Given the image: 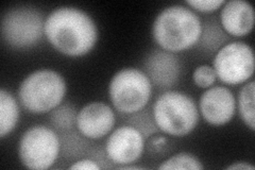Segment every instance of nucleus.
<instances>
[{
    "mask_svg": "<svg viewBox=\"0 0 255 170\" xmlns=\"http://www.w3.org/2000/svg\"><path fill=\"white\" fill-rule=\"evenodd\" d=\"M63 140L60 139L61 141V148H63V156L66 157L68 159H71L73 157H79L80 153H81L84 148H86V146L89 145L86 141L82 140L81 136L82 134L79 132V134L73 133L70 135L65 134L64 135Z\"/></svg>",
    "mask_w": 255,
    "mask_h": 170,
    "instance_id": "aec40b11",
    "label": "nucleus"
},
{
    "mask_svg": "<svg viewBox=\"0 0 255 170\" xmlns=\"http://www.w3.org/2000/svg\"><path fill=\"white\" fill-rule=\"evenodd\" d=\"M66 82L52 69H38L21 81L18 99L28 112L47 114L61 105L66 95Z\"/></svg>",
    "mask_w": 255,
    "mask_h": 170,
    "instance_id": "7ed1b4c3",
    "label": "nucleus"
},
{
    "mask_svg": "<svg viewBox=\"0 0 255 170\" xmlns=\"http://www.w3.org/2000/svg\"><path fill=\"white\" fill-rule=\"evenodd\" d=\"M19 119V107L15 97L2 88L0 91V137L10 134Z\"/></svg>",
    "mask_w": 255,
    "mask_h": 170,
    "instance_id": "4468645a",
    "label": "nucleus"
},
{
    "mask_svg": "<svg viewBox=\"0 0 255 170\" xmlns=\"http://www.w3.org/2000/svg\"><path fill=\"white\" fill-rule=\"evenodd\" d=\"M228 170H254L255 167L246 162H238V163H233L226 167Z\"/></svg>",
    "mask_w": 255,
    "mask_h": 170,
    "instance_id": "b1692460",
    "label": "nucleus"
},
{
    "mask_svg": "<svg viewBox=\"0 0 255 170\" xmlns=\"http://www.w3.org/2000/svg\"><path fill=\"white\" fill-rule=\"evenodd\" d=\"M204 166L200 162L198 158L195 156L190 155V153L186 152H181L178 153L168 160H166L165 162L158 166V169H190V170H201L203 169Z\"/></svg>",
    "mask_w": 255,
    "mask_h": 170,
    "instance_id": "6ab92c4d",
    "label": "nucleus"
},
{
    "mask_svg": "<svg viewBox=\"0 0 255 170\" xmlns=\"http://www.w3.org/2000/svg\"><path fill=\"white\" fill-rule=\"evenodd\" d=\"M77 123L76 110L70 104L59 105L50 112V124L61 132H68Z\"/></svg>",
    "mask_w": 255,
    "mask_h": 170,
    "instance_id": "a211bd4d",
    "label": "nucleus"
},
{
    "mask_svg": "<svg viewBox=\"0 0 255 170\" xmlns=\"http://www.w3.org/2000/svg\"><path fill=\"white\" fill-rule=\"evenodd\" d=\"M129 116L130 117L127 120V125L132 126L138 130L145 140L159 131L155 124L152 112L149 110L142 109Z\"/></svg>",
    "mask_w": 255,
    "mask_h": 170,
    "instance_id": "f3484780",
    "label": "nucleus"
},
{
    "mask_svg": "<svg viewBox=\"0 0 255 170\" xmlns=\"http://www.w3.org/2000/svg\"><path fill=\"white\" fill-rule=\"evenodd\" d=\"M116 123L115 113L110 105L95 101L90 102L77 114L78 131L87 140H100L113 130Z\"/></svg>",
    "mask_w": 255,
    "mask_h": 170,
    "instance_id": "9b49d317",
    "label": "nucleus"
},
{
    "mask_svg": "<svg viewBox=\"0 0 255 170\" xmlns=\"http://www.w3.org/2000/svg\"><path fill=\"white\" fill-rule=\"evenodd\" d=\"M202 32V21L188 7L174 4L165 7L153 21L152 34L163 50L177 53L197 45Z\"/></svg>",
    "mask_w": 255,
    "mask_h": 170,
    "instance_id": "f03ea898",
    "label": "nucleus"
},
{
    "mask_svg": "<svg viewBox=\"0 0 255 170\" xmlns=\"http://www.w3.org/2000/svg\"><path fill=\"white\" fill-rule=\"evenodd\" d=\"M101 166L97 163V162L94 161L93 159H82L79 160L69 167L71 170H77V169H86V170H99Z\"/></svg>",
    "mask_w": 255,
    "mask_h": 170,
    "instance_id": "5701e85b",
    "label": "nucleus"
},
{
    "mask_svg": "<svg viewBox=\"0 0 255 170\" xmlns=\"http://www.w3.org/2000/svg\"><path fill=\"white\" fill-rule=\"evenodd\" d=\"M145 74L151 83L158 88L167 90L178 83L181 76V62L174 53L166 50H154L143 63Z\"/></svg>",
    "mask_w": 255,
    "mask_h": 170,
    "instance_id": "f8f14e48",
    "label": "nucleus"
},
{
    "mask_svg": "<svg viewBox=\"0 0 255 170\" xmlns=\"http://www.w3.org/2000/svg\"><path fill=\"white\" fill-rule=\"evenodd\" d=\"M254 9L245 0H230L222 5L220 25L229 35L242 37L248 35L254 26Z\"/></svg>",
    "mask_w": 255,
    "mask_h": 170,
    "instance_id": "ddd939ff",
    "label": "nucleus"
},
{
    "mask_svg": "<svg viewBox=\"0 0 255 170\" xmlns=\"http://www.w3.org/2000/svg\"><path fill=\"white\" fill-rule=\"evenodd\" d=\"M199 111L210 125H226L235 115V96L226 86H212L201 95L199 100Z\"/></svg>",
    "mask_w": 255,
    "mask_h": 170,
    "instance_id": "9d476101",
    "label": "nucleus"
},
{
    "mask_svg": "<svg viewBox=\"0 0 255 170\" xmlns=\"http://www.w3.org/2000/svg\"><path fill=\"white\" fill-rule=\"evenodd\" d=\"M152 83L140 69L128 67L117 71L109 84V97L113 107L122 114L131 115L148 104Z\"/></svg>",
    "mask_w": 255,
    "mask_h": 170,
    "instance_id": "39448f33",
    "label": "nucleus"
},
{
    "mask_svg": "<svg viewBox=\"0 0 255 170\" xmlns=\"http://www.w3.org/2000/svg\"><path fill=\"white\" fill-rule=\"evenodd\" d=\"M225 2V0H187L186 4L198 12L211 13L220 9Z\"/></svg>",
    "mask_w": 255,
    "mask_h": 170,
    "instance_id": "4be33fe9",
    "label": "nucleus"
},
{
    "mask_svg": "<svg viewBox=\"0 0 255 170\" xmlns=\"http://www.w3.org/2000/svg\"><path fill=\"white\" fill-rule=\"evenodd\" d=\"M254 92L255 82L252 80L242 87L238 94V113L241 118L251 131L255 130L254 114Z\"/></svg>",
    "mask_w": 255,
    "mask_h": 170,
    "instance_id": "dca6fc26",
    "label": "nucleus"
},
{
    "mask_svg": "<svg viewBox=\"0 0 255 170\" xmlns=\"http://www.w3.org/2000/svg\"><path fill=\"white\" fill-rule=\"evenodd\" d=\"M145 149V139L134 127L125 125L111 133L106 144L110 163L125 166L138 161Z\"/></svg>",
    "mask_w": 255,
    "mask_h": 170,
    "instance_id": "1a4fd4ad",
    "label": "nucleus"
},
{
    "mask_svg": "<svg viewBox=\"0 0 255 170\" xmlns=\"http://www.w3.org/2000/svg\"><path fill=\"white\" fill-rule=\"evenodd\" d=\"M152 114L159 131L171 136L193 132L199 123V110L193 98L178 91H167L155 100Z\"/></svg>",
    "mask_w": 255,
    "mask_h": 170,
    "instance_id": "20e7f679",
    "label": "nucleus"
},
{
    "mask_svg": "<svg viewBox=\"0 0 255 170\" xmlns=\"http://www.w3.org/2000/svg\"><path fill=\"white\" fill-rule=\"evenodd\" d=\"M45 21L36 9L21 6L7 11L1 20V36L14 48H29L36 45L43 35Z\"/></svg>",
    "mask_w": 255,
    "mask_h": 170,
    "instance_id": "0eeeda50",
    "label": "nucleus"
},
{
    "mask_svg": "<svg viewBox=\"0 0 255 170\" xmlns=\"http://www.w3.org/2000/svg\"><path fill=\"white\" fill-rule=\"evenodd\" d=\"M213 68L223 83L238 85L247 82L254 74L251 46L245 42H232L222 46L215 55Z\"/></svg>",
    "mask_w": 255,
    "mask_h": 170,
    "instance_id": "6e6552de",
    "label": "nucleus"
},
{
    "mask_svg": "<svg viewBox=\"0 0 255 170\" xmlns=\"http://www.w3.org/2000/svg\"><path fill=\"white\" fill-rule=\"evenodd\" d=\"M216 79V72H215L214 68L210 65L198 66L193 74V80L195 84L201 88L212 87Z\"/></svg>",
    "mask_w": 255,
    "mask_h": 170,
    "instance_id": "412c9836",
    "label": "nucleus"
},
{
    "mask_svg": "<svg viewBox=\"0 0 255 170\" xmlns=\"http://www.w3.org/2000/svg\"><path fill=\"white\" fill-rule=\"evenodd\" d=\"M45 36L60 53L83 56L97 44L98 29L91 16L75 6H60L45 19Z\"/></svg>",
    "mask_w": 255,
    "mask_h": 170,
    "instance_id": "f257e3e1",
    "label": "nucleus"
},
{
    "mask_svg": "<svg viewBox=\"0 0 255 170\" xmlns=\"http://www.w3.org/2000/svg\"><path fill=\"white\" fill-rule=\"evenodd\" d=\"M61 152V141L53 129L36 125L22 134L18 144L21 164L34 170L50 168Z\"/></svg>",
    "mask_w": 255,
    "mask_h": 170,
    "instance_id": "423d86ee",
    "label": "nucleus"
},
{
    "mask_svg": "<svg viewBox=\"0 0 255 170\" xmlns=\"http://www.w3.org/2000/svg\"><path fill=\"white\" fill-rule=\"evenodd\" d=\"M227 32L221 28L220 22L213 19H207L202 25L201 36L199 38L198 46L206 52L218 51L225 46L229 39Z\"/></svg>",
    "mask_w": 255,
    "mask_h": 170,
    "instance_id": "2eb2a0df",
    "label": "nucleus"
}]
</instances>
